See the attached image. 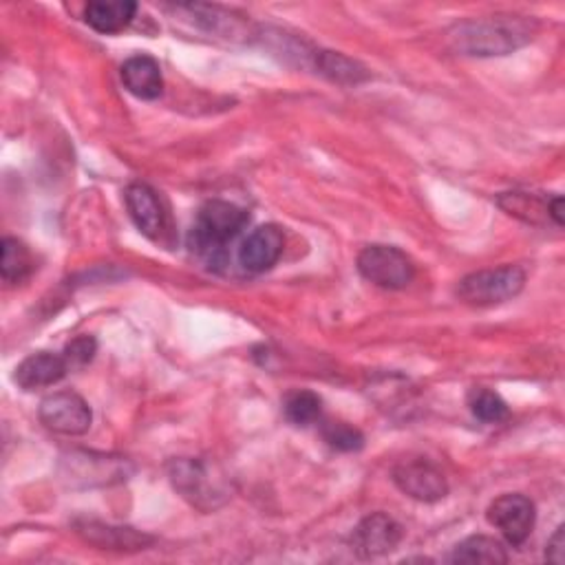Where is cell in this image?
I'll list each match as a JSON object with an SVG mask.
<instances>
[{"mask_svg":"<svg viewBox=\"0 0 565 565\" xmlns=\"http://www.w3.org/2000/svg\"><path fill=\"white\" fill-rule=\"evenodd\" d=\"M314 60H317L319 74H323L330 80L341 82V85H361L369 78V74L363 65H358L356 60H352L343 54H336V52H317Z\"/></svg>","mask_w":565,"mask_h":565,"instance_id":"cell-19","label":"cell"},{"mask_svg":"<svg viewBox=\"0 0 565 565\" xmlns=\"http://www.w3.org/2000/svg\"><path fill=\"white\" fill-rule=\"evenodd\" d=\"M282 413L297 426H310L321 420L323 400L314 391H292L282 400Z\"/></svg>","mask_w":565,"mask_h":565,"instance_id":"cell-21","label":"cell"},{"mask_svg":"<svg viewBox=\"0 0 565 565\" xmlns=\"http://www.w3.org/2000/svg\"><path fill=\"white\" fill-rule=\"evenodd\" d=\"M563 534H565V528L558 525L554 536L550 539V543L545 547V558L552 561V563H563V547H565V536Z\"/></svg>","mask_w":565,"mask_h":565,"instance_id":"cell-25","label":"cell"},{"mask_svg":"<svg viewBox=\"0 0 565 565\" xmlns=\"http://www.w3.org/2000/svg\"><path fill=\"white\" fill-rule=\"evenodd\" d=\"M323 440L332 448L343 451V453H354V451H361L365 446V435L347 422H325L323 424Z\"/></svg>","mask_w":565,"mask_h":565,"instance_id":"cell-23","label":"cell"},{"mask_svg":"<svg viewBox=\"0 0 565 565\" xmlns=\"http://www.w3.org/2000/svg\"><path fill=\"white\" fill-rule=\"evenodd\" d=\"M525 286V272L517 265L479 269L464 276L457 286V297L473 308H492L514 299Z\"/></svg>","mask_w":565,"mask_h":565,"instance_id":"cell-3","label":"cell"},{"mask_svg":"<svg viewBox=\"0 0 565 565\" xmlns=\"http://www.w3.org/2000/svg\"><path fill=\"white\" fill-rule=\"evenodd\" d=\"M80 534L100 547L109 550H144L146 545L153 543V536L142 534L133 528H113V525H102V523H85L80 528Z\"/></svg>","mask_w":565,"mask_h":565,"instance_id":"cell-15","label":"cell"},{"mask_svg":"<svg viewBox=\"0 0 565 565\" xmlns=\"http://www.w3.org/2000/svg\"><path fill=\"white\" fill-rule=\"evenodd\" d=\"M34 269V258L30 247L14 236L3 239V261H0V272H3V280L14 286V282H23Z\"/></svg>","mask_w":565,"mask_h":565,"instance_id":"cell-20","label":"cell"},{"mask_svg":"<svg viewBox=\"0 0 565 565\" xmlns=\"http://www.w3.org/2000/svg\"><path fill=\"white\" fill-rule=\"evenodd\" d=\"M124 199L137 230L148 239H159L166 230V212L157 192L146 184H131L124 192Z\"/></svg>","mask_w":565,"mask_h":565,"instance_id":"cell-11","label":"cell"},{"mask_svg":"<svg viewBox=\"0 0 565 565\" xmlns=\"http://www.w3.org/2000/svg\"><path fill=\"white\" fill-rule=\"evenodd\" d=\"M453 563H486V565H499L508 561L506 547L501 541L484 534H475L464 539L462 543L455 545L451 554Z\"/></svg>","mask_w":565,"mask_h":565,"instance_id":"cell-17","label":"cell"},{"mask_svg":"<svg viewBox=\"0 0 565 565\" xmlns=\"http://www.w3.org/2000/svg\"><path fill=\"white\" fill-rule=\"evenodd\" d=\"M497 206L525 223H543L550 219V201L530 192H503L497 197Z\"/></svg>","mask_w":565,"mask_h":565,"instance_id":"cell-18","label":"cell"},{"mask_svg":"<svg viewBox=\"0 0 565 565\" xmlns=\"http://www.w3.org/2000/svg\"><path fill=\"white\" fill-rule=\"evenodd\" d=\"M69 372L71 369L67 365L65 356H58L52 352H38V354L27 356L16 367L14 380L19 383L21 389L34 391V389H43V387H52V385L60 383Z\"/></svg>","mask_w":565,"mask_h":565,"instance_id":"cell-12","label":"cell"},{"mask_svg":"<svg viewBox=\"0 0 565 565\" xmlns=\"http://www.w3.org/2000/svg\"><path fill=\"white\" fill-rule=\"evenodd\" d=\"M250 214L230 201H208L201 206L197 221L190 230L188 245L192 252L208 256L212 263H219L225 245L247 225Z\"/></svg>","mask_w":565,"mask_h":565,"instance_id":"cell-2","label":"cell"},{"mask_svg":"<svg viewBox=\"0 0 565 565\" xmlns=\"http://www.w3.org/2000/svg\"><path fill=\"white\" fill-rule=\"evenodd\" d=\"M394 484L411 499L435 503L446 497L448 481L444 473L429 459H405L391 473Z\"/></svg>","mask_w":565,"mask_h":565,"instance_id":"cell-8","label":"cell"},{"mask_svg":"<svg viewBox=\"0 0 565 565\" xmlns=\"http://www.w3.org/2000/svg\"><path fill=\"white\" fill-rule=\"evenodd\" d=\"M126 462L122 459H111V457H102V455H71L69 457V475L74 479L87 477L89 475V484H109L113 479H126V470H124Z\"/></svg>","mask_w":565,"mask_h":565,"instance_id":"cell-16","label":"cell"},{"mask_svg":"<svg viewBox=\"0 0 565 565\" xmlns=\"http://www.w3.org/2000/svg\"><path fill=\"white\" fill-rule=\"evenodd\" d=\"M286 247V234L274 223L258 225L239 247V265L247 274H261L272 269Z\"/></svg>","mask_w":565,"mask_h":565,"instance_id":"cell-10","label":"cell"},{"mask_svg":"<svg viewBox=\"0 0 565 565\" xmlns=\"http://www.w3.org/2000/svg\"><path fill=\"white\" fill-rule=\"evenodd\" d=\"M122 82L140 100H157L164 91L159 63L151 56H133L122 65Z\"/></svg>","mask_w":565,"mask_h":565,"instance_id":"cell-13","label":"cell"},{"mask_svg":"<svg viewBox=\"0 0 565 565\" xmlns=\"http://www.w3.org/2000/svg\"><path fill=\"white\" fill-rule=\"evenodd\" d=\"M137 5L131 3V0H96V3H89L85 10V21L91 30H96L98 34H120L124 32L133 19H135Z\"/></svg>","mask_w":565,"mask_h":565,"instance_id":"cell-14","label":"cell"},{"mask_svg":"<svg viewBox=\"0 0 565 565\" xmlns=\"http://www.w3.org/2000/svg\"><path fill=\"white\" fill-rule=\"evenodd\" d=\"M536 34V23L525 16H490L466 21L451 30L448 41L464 56H508L525 47Z\"/></svg>","mask_w":565,"mask_h":565,"instance_id":"cell-1","label":"cell"},{"mask_svg":"<svg viewBox=\"0 0 565 565\" xmlns=\"http://www.w3.org/2000/svg\"><path fill=\"white\" fill-rule=\"evenodd\" d=\"M96 350H98V343L93 336H78L65 347L63 356H65L69 369H76V367H85L87 363H91L96 356Z\"/></svg>","mask_w":565,"mask_h":565,"instance_id":"cell-24","label":"cell"},{"mask_svg":"<svg viewBox=\"0 0 565 565\" xmlns=\"http://www.w3.org/2000/svg\"><path fill=\"white\" fill-rule=\"evenodd\" d=\"M168 477L173 488L199 510H214L228 499V490L221 479H214L210 466L195 457H179L168 464Z\"/></svg>","mask_w":565,"mask_h":565,"instance_id":"cell-4","label":"cell"},{"mask_svg":"<svg viewBox=\"0 0 565 565\" xmlns=\"http://www.w3.org/2000/svg\"><path fill=\"white\" fill-rule=\"evenodd\" d=\"M468 407L473 416L486 424H497L508 418V405L499 394L490 389H475L468 396Z\"/></svg>","mask_w":565,"mask_h":565,"instance_id":"cell-22","label":"cell"},{"mask_svg":"<svg viewBox=\"0 0 565 565\" xmlns=\"http://www.w3.org/2000/svg\"><path fill=\"white\" fill-rule=\"evenodd\" d=\"M405 530L391 514L374 512L356 525L352 534V550L361 558H378L394 552Z\"/></svg>","mask_w":565,"mask_h":565,"instance_id":"cell-9","label":"cell"},{"mask_svg":"<svg viewBox=\"0 0 565 565\" xmlns=\"http://www.w3.org/2000/svg\"><path fill=\"white\" fill-rule=\"evenodd\" d=\"M358 272L385 290H405L416 278L413 261L394 245H367L358 254Z\"/></svg>","mask_w":565,"mask_h":565,"instance_id":"cell-5","label":"cell"},{"mask_svg":"<svg viewBox=\"0 0 565 565\" xmlns=\"http://www.w3.org/2000/svg\"><path fill=\"white\" fill-rule=\"evenodd\" d=\"M41 422L60 435H85L91 429L93 413L85 398L71 391L47 396L38 409Z\"/></svg>","mask_w":565,"mask_h":565,"instance_id":"cell-7","label":"cell"},{"mask_svg":"<svg viewBox=\"0 0 565 565\" xmlns=\"http://www.w3.org/2000/svg\"><path fill=\"white\" fill-rule=\"evenodd\" d=\"M486 519L490 525H495L503 534V539L510 545H521L534 530L536 510H534V503L525 495L508 492V495L497 497L488 506Z\"/></svg>","mask_w":565,"mask_h":565,"instance_id":"cell-6","label":"cell"}]
</instances>
